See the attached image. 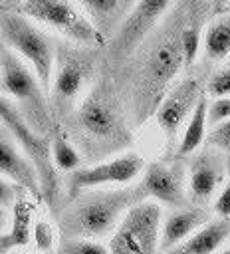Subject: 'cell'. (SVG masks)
Returning <instances> with one entry per match:
<instances>
[{
    "label": "cell",
    "instance_id": "12",
    "mask_svg": "<svg viewBox=\"0 0 230 254\" xmlns=\"http://www.w3.org/2000/svg\"><path fill=\"white\" fill-rule=\"evenodd\" d=\"M169 8H172V4L167 0L135 2L129 16L123 20V24L119 26V30L113 36L117 54H121V56L131 54L149 36V32L157 26V22L167 14Z\"/></svg>",
    "mask_w": 230,
    "mask_h": 254
},
{
    "label": "cell",
    "instance_id": "16",
    "mask_svg": "<svg viewBox=\"0 0 230 254\" xmlns=\"http://www.w3.org/2000/svg\"><path fill=\"white\" fill-rule=\"evenodd\" d=\"M210 222V214L200 208V206H190V208H178L171 212L163 224H161V240L159 248L161 252H167L186 240L190 234H194L198 228Z\"/></svg>",
    "mask_w": 230,
    "mask_h": 254
},
{
    "label": "cell",
    "instance_id": "33",
    "mask_svg": "<svg viewBox=\"0 0 230 254\" xmlns=\"http://www.w3.org/2000/svg\"><path fill=\"white\" fill-rule=\"evenodd\" d=\"M26 254H44V252H26Z\"/></svg>",
    "mask_w": 230,
    "mask_h": 254
},
{
    "label": "cell",
    "instance_id": "4",
    "mask_svg": "<svg viewBox=\"0 0 230 254\" xmlns=\"http://www.w3.org/2000/svg\"><path fill=\"white\" fill-rule=\"evenodd\" d=\"M0 34L6 48H10L16 56H22L26 62H30L38 81L48 93L56 62V48L50 36L44 30H40L30 18L18 12H2Z\"/></svg>",
    "mask_w": 230,
    "mask_h": 254
},
{
    "label": "cell",
    "instance_id": "35",
    "mask_svg": "<svg viewBox=\"0 0 230 254\" xmlns=\"http://www.w3.org/2000/svg\"><path fill=\"white\" fill-rule=\"evenodd\" d=\"M228 64H230V62H228Z\"/></svg>",
    "mask_w": 230,
    "mask_h": 254
},
{
    "label": "cell",
    "instance_id": "2",
    "mask_svg": "<svg viewBox=\"0 0 230 254\" xmlns=\"http://www.w3.org/2000/svg\"><path fill=\"white\" fill-rule=\"evenodd\" d=\"M0 87L12 95L18 103L20 115L38 137H44L52 129L48 97L42 83L38 81L34 69H30L22 58L4 44H0Z\"/></svg>",
    "mask_w": 230,
    "mask_h": 254
},
{
    "label": "cell",
    "instance_id": "15",
    "mask_svg": "<svg viewBox=\"0 0 230 254\" xmlns=\"http://www.w3.org/2000/svg\"><path fill=\"white\" fill-rule=\"evenodd\" d=\"M0 175L32 194H40L42 183L34 163L18 149L16 137L0 121Z\"/></svg>",
    "mask_w": 230,
    "mask_h": 254
},
{
    "label": "cell",
    "instance_id": "28",
    "mask_svg": "<svg viewBox=\"0 0 230 254\" xmlns=\"http://www.w3.org/2000/svg\"><path fill=\"white\" fill-rule=\"evenodd\" d=\"M228 119H230V97L214 99L212 103H208V123L212 127Z\"/></svg>",
    "mask_w": 230,
    "mask_h": 254
},
{
    "label": "cell",
    "instance_id": "20",
    "mask_svg": "<svg viewBox=\"0 0 230 254\" xmlns=\"http://www.w3.org/2000/svg\"><path fill=\"white\" fill-rule=\"evenodd\" d=\"M206 125H208V97L204 93L200 97V101L196 103L190 119L186 121V127L182 131V137H180L176 153H174L176 159L192 155L206 141Z\"/></svg>",
    "mask_w": 230,
    "mask_h": 254
},
{
    "label": "cell",
    "instance_id": "17",
    "mask_svg": "<svg viewBox=\"0 0 230 254\" xmlns=\"http://www.w3.org/2000/svg\"><path fill=\"white\" fill-rule=\"evenodd\" d=\"M87 20L95 26V30L105 38H113L123 20L129 16L135 2L129 0H83L77 2Z\"/></svg>",
    "mask_w": 230,
    "mask_h": 254
},
{
    "label": "cell",
    "instance_id": "5",
    "mask_svg": "<svg viewBox=\"0 0 230 254\" xmlns=\"http://www.w3.org/2000/svg\"><path fill=\"white\" fill-rule=\"evenodd\" d=\"M75 123L85 133V137L101 143L105 149L119 147L121 143H129L131 135L123 123L121 109L113 91L99 83L95 85L79 103L75 111Z\"/></svg>",
    "mask_w": 230,
    "mask_h": 254
},
{
    "label": "cell",
    "instance_id": "8",
    "mask_svg": "<svg viewBox=\"0 0 230 254\" xmlns=\"http://www.w3.org/2000/svg\"><path fill=\"white\" fill-rule=\"evenodd\" d=\"M143 157L137 153H123L119 157H113L91 167H79L77 171L69 173L67 194L75 198L87 190H95L97 187L127 185L143 171Z\"/></svg>",
    "mask_w": 230,
    "mask_h": 254
},
{
    "label": "cell",
    "instance_id": "14",
    "mask_svg": "<svg viewBox=\"0 0 230 254\" xmlns=\"http://www.w3.org/2000/svg\"><path fill=\"white\" fill-rule=\"evenodd\" d=\"M224 175L226 159L222 151L206 147L204 151L196 153L188 165V196L194 202L208 200L222 185Z\"/></svg>",
    "mask_w": 230,
    "mask_h": 254
},
{
    "label": "cell",
    "instance_id": "19",
    "mask_svg": "<svg viewBox=\"0 0 230 254\" xmlns=\"http://www.w3.org/2000/svg\"><path fill=\"white\" fill-rule=\"evenodd\" d=\"M32 232L34 220L30 202H26L24 196H18V200L12 206V228L6 234H0V254L26 246L32 240Z\"/></svg>",
    "mask_w": 230,
    "mask_h": 254
},
{
    "label": "cell",
    "instance_id": "9",
    "mask_svg": "<svg viewBox=\"0 0 230 254\" xmlns=\"http://www.w3.org/2000/svg\"><path fill=\"white\" fill-rule=\"evenodd\" d=\"M139 190L145 200L180 208L186 202V171L180 161H157L147 165Z\"/></svg>",
    "mask_w": 230,
    "mask_h": 254
},
{
    "label": "cell",
    "instance_id": "1",
    "mask_svg": "<svg viewBox=\"0 0 230 254\" xmlns=\"http://www.w3.org/2000/svg\"><path fill=\"white\" fill-rule=\"evenodd\" d=\"M145 200L139 187L113 190H87L59 214V228L67 238L93 240L117 228L131 206Z\"/></svg>",
    "mask_w": 230,
    "mask_h": 254
},
{
    "label": "cell",
    "instance_id": "34",
    "mask_svg": "<svg viewBox=\"0 0 230 254\" xmlns=\"http://www.w3.org/2000/svg\"><path fill=\"white\" fill-rule=\"evenodd\" d=\"M222 254H230V248H228V250H224V252H222Z\"/></svg>",
    "mask_w": 230,
    "mask_h": 254
},
{
    "label": "cell",
    "instance_id": "18",
    "mask_svg": "<svg viewBox=\"0 0 230 254\" xmlns=\"http://www.w3.org/2000/svg\"><path fill=\"white\" fill-rule=\"evenodd\" d=\"M230 238V218H216L163 254H212Z\"/></svg>",
    "mask_w": 230,
    "mask_h": 254
},
{
    "label": "cell",
    "instance_id": "25",
    "mask_svg": "<svg viewBox=\"0 0 230 254\" xmlns=\"http://www.w3.org/2000/svg\"><path fill=\"white\" fill-rule=\"evenodd\" d=\"M59 254H109L107 248L95 240H77V238H67L61 248Z\"/></svg>",
    "mask_w": 230,
    "mask_h": 254
},
{
    "label": "cell",
    "instance_id": "23",
    "mask_svg": "<svg viewBox=\"0 0 230 254\" xmlns=\"http://www.w3.org/2000/svg\"><path fill=\"white\" fill-rule=\"evenodd\" d=\"M180 48H182V60L184 65H192L198 50H200V30L196 26H186L180 30Z\"/></svg>",
    "mask_w": 230,
    "mask_h": 254
},
{
    "label": "cell",
    "instance_id": "26",
    "mask_svg": "<svg viewBox=\"0 0 230 254\" xmlns=\"http://www.w3.org/2000/svg\"><path fill=\"white\" fill-rule=\"evenodd\" d=\"M32 240L36 244V248L44 254L52 252L54 250V244H56V234H54V228L50 222L46 220H38L34 222V232H32Z\"/></svg>",
    "mask_w": 230,
    "mask_h": 254
},
{
    "label": "cell",
    "instance_id": "29",
    "mask_svg": "<svg viewBox=\"0 0 230 254\" xmlns=\"http://www.w3.org/2000/svg\"><path fill=\"white\" fill-rule=\"evenodd\" d=\"M18 185L0 177V208L6 210V208H12L14 202L18 200Z\"/></svg>",
    "mask_w": 230,
    "mask_h": 254
},
{
    "label": "cell",
    "instance_id": "30",
    "mask_svg": "<svg viewBox=\"0 0 230 254\" xmlns=\"http://www.w3.org/2000/svg\"><path fill=\"white\" fill-rule=\"evenodd\" d=\"M214 212L220 218H230V183L224 185V189L220 190V194L214 200Z\"/></svg>",
    "mask_w": 230,
    "mask_h": 254
},
{
    "label": "cell",
    "instance_id": "24",
    "mask_svg": "<svg viewBox=\"0 0 230 254\" xmlns=\"http://www.w3.org/2000/svg\"><path fill=\"white\" fill-rule=\"evenodd\" d=\"M206 97H214V99H222V97H230V65L222 67L218 71H214L210 75V79L206 81V89H204Z\"/></svg>",
    "mask_w": 230,
    "mask_h": 254
},
{
    "label": "cell",
    "instance_id": "10",
    "mask_svg": "<svg viewBox=\"0 0 230 254\" xmlns=\"http://www.w3.org/2000/svg\"><path fill=\"white\" fill-rule=\"evenodd\" d=\"M202 95H204L202 81L192 75L180 79L167 91V95L163 97V101L159 103V107L155 111V119L169 143L174 141V137L180 131V127L184 125V121L190 119V115Z\"/></svg>",
    "mask_w": 230,
    "mask_h": 254
},
{
    "label": "cell",
    "instance_id": "11",
    "mask_svg": "<svg viewBox=\"0 0 230 254\" xmlns=\"http://www.w3.org/2000/svg\"><path fill=\"white\" fill-rule=\"evenodd\" d=\"M0 121L10 129V133L16 137V141L24 147V151L30 155V161L34 163L38 175H40V183L44 187L46 192H52V183H54V173H52V155H50V145L46 143L44 137H38L28 123L24 121V117L20 115L18 107L12 105V101H8L2 93H0Z\"/></svg>",
    "mask_w": 230,
    "mask_h": 254
},
{
    "label": "cell",
    "instance_id": "3",
    "mask_svg": "<svg viewBox=\"0 0 230 254\" xmlns=\"http://www.w3.org/2000/svg\"><path fill=\"white\" fill-rule=\"evenodd\" d=\"M184 65L182 48H180V32L165 34L159 42L147 52L145 62L141 65V79L137 81V111H141V119L149 117L157 111L159 103L169 91L171 81Z\"/></svg>",
    "mask_w": 230,
    "mask_h": 254
},
{
    "label": "cell",
    "instance_id": "21",
    "mask_svg": "<svg viewBox=\"0 0 230 254\" xmlns=\"http://www.w3.org/2000/svg\"><path fill=\"white\" fill-rule=\"evenodd\" d=\"M204 54L212 62H220L230 56V14H222L206 26Z\"/></svg>",
    "mask_w": 230,
    "mask_h": 254
},
{
    "label": "cell",
    "instance_id": "31",
    "mask_svg": "<svg viewBox=\"0 0 230 254\" xmlns=\"http://www.w3.org/2000/svg\"><path fill=\"white\" fill-rule=\"evenodd\" d=\"M218 10H222L224 14H230V2H218V4H214Z\"/></svg>",
    "mask_w": 230,
    "mask_h": 254
},
{
    "label": "cell",
    "instance_id": "6",
    "mask_svg": "<svg viewBox=\"0 0 230 254\" xmlns=\"http://www.w3.org/2000/svg\"><path fill=\"white\" fill-rule=\"evenodd\" d=\"M18 8V14L36 20L54 32L65 36L67 40L89 46V48H99L105 46L107 40L95 30V26L87 20V16L81 12L77 2H67V0H28L14 4Z\"/></svg>",
    "mask_w": 230,
    "mask_h": 254
},
{
    "label": "cell",
    "instance_id": "13",
    "mask_svg": "<svg viewBox=\"0 0 230 254\" xmlns=\"http://www.w3.org/2000/svg\"><path fill=\"white\" fill-rule=\"evenodd\" d=\"M87 75H89V65L85 58L77 54H63L50 85V99L54 109H58L61 115L71 111L75 99L79 97L85 85Z\"/></svg>",
    "mask_w": 230,
    "mask_h": 254
},
{
    "label": "cell",
    "instance_id": "7",
    "mask_svg": "<svg viewBox=\"0 0 230 254\" xmlns=\"http://www.w3.org/2000/svg\"><path fill=\"white\" fill-rule=\"evenodd\" d=\"M163 210L155 200H141L127 210L109 240V254H157Z\"/></svg>",
    "mask_w": 230,
    "mask_h": 254
},
{
    "label": "cell",
    "instance_id": "32",
    "mask_svg": "<svg viewBox=\"0 0 230 254\" xmlns=\"http://www.w3.org/2000/svg\"><path fill=\"white\" fill-rule=\"evenodd\" d=\"M4 222H6V212H4L2 208H0V228L4 226Z\"/></svg>",
    "mask_w": 230,
    "mask_h": 254
},
{
    "label": "cell",
    "instance_id": "27",
    "mask_svg": "<svg viewBox=\"0 0 230 254\" xmlns=\"http://www.w3.org/2000/svg\"><path fill=\"white\" fill-rule=\"evenodd\" d=\"M206 143H208V147H214L222 153H228L230 151V119L214 125L206 133Z\"/></svg>",
    "mask_w": 230,
    "mask_h": 254
},
{
    "label": "cell",
    "instance_id": "22",
    "mask_svg": "<svg viewBox=\"0 0 230 254\" xmlns=\"http://www.w3.org/2000/svg\"><path fill=\"white\" fill-rule=\"evenodd\" d=\"M50 155H52V161L58 169L61 171H77L79 169V163H81V157L79 153L75 151V147L63 137V135H56L52 139V145H50Z\"/></svg>",
    "mask_w": 230,
    "mask_h": 254
}]
</instances>
